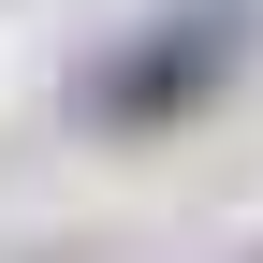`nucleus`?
<instances>
[{
  "mask_svg": "<svg viewBox=\"0 0 263 263\" xmlns=\"http://www.w3.org/2000/svg\"><path fill=\"white\" fill-rule=\"evenodd\" d=\"M249 59H263V0H161L146 29H117V44L73 73V132H103V146L190 132Z\"/></svg>",
  "mask_w": 263,
  "mask_h": 263,
  "instance_id": "nucleus-1",
  "label": "nucleus"
}]
</instances>
